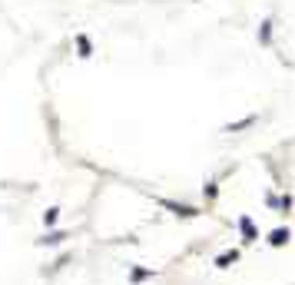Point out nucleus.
I'll return each mask as SVG.
<instances>
[{
  "mask_svg": "<svg viewBox=\"0 0 295 285\" xmlns=\"http://www.w3.org/2000/svg\"><path fill=\"white\" fill-rule=\"evenodd\" d=\"M159 203H163L166 209H173L176 215H186V219H193V215H199V209H193V206H179V203H170V199H159Z\"/></svg>",
  "mask_w": 295,
  "mask_h": 285,
  "instance_id": "nucleus-1",
  "label": "nucleus"
},
{
  "mask_svg": "<svg viewBox=\"0 0 295 285\" xmlns=\"http://www.w3.org/2000/svg\"><path fill=\"white\" fill-rule=\"evenodd\" d=\"M239 229H242L245 242H252V239H256V226H252V219H249V215H242V219H239Z\"/></svg>",
  "mask_w": 295,
  "mask_h": 285,
  "instance_id": "nucleus-2",
  "label": "nucleus"
},
{
  "mask_svg": "<svg viewBox=\"0 0 295 285\" xmlns=\"http://www.w3.org/2000/svg\"><path fill=\"white\" fill-rule=\"evenodd\" d=\"M289 239H292V232H289V229H276V232L269 235V242H272V246H285Z\"/></svg>",
  "mask_w": 295,
  "mask_h": 285,
  "instance_id": "nucleus-3",
  "label": "nucleus"
},
{
  "mask_svg": "<svg viewBox=\"0 0 295 285\" xmlns=\"http://www.w3.org/2000/svg\"><path fill=\"white\" fill-rule=\"evenodd\" d=\"M76 50H80V57H90V53H93V47H90V37H76Z\"/></svg>",
  "mask_w": 295,
  "mask_h": 285,
  "instance_id": "nucleus-4",
  "label": "nucleus"
},
{
  "mask_svg": "<svg viewBox=\"0 0 295 285\" xmlns=\"http://www.w3.org/2000/svg\"><path fill=\"white\" fill-rule=\"evenodd\" d=\"M146 279H153V269H133L130 272V282H146Z\"/></svg>",
  "mask_w": 295,
  "mask_h": 285,
  "instance_id": "nucleus-5",
  "label": "nucleus"
},
{
  "mask_svg": "<svg viewBox=\"0 0 295 285\" xmlns=\"http://www.w3.org/2000/svg\"><path fill=\"white\" fill-rule=\"evenodd\" d=\"M63 239H67V232H47V235H44L40 242H44V246H60Z\"/></svg>",
  "mask_w": 295,
  "mask_h": 285,
  "instance_id": "nucleus-6",
  "label": "nucleus"
},
{
  "mask_svg": "<svg viewBox=\"0 0 295 285\" xmlns=\"http://www.w3.org/2000/svg\"><path fill=\"white\" fill-rule=\"evenodd\" d=\"M236 259H239V252H236V249H233V252H222L219 259H216V266H219V269H226V266H233Z\"/></svg>",
  "mask_w": 295,
  "mask_h": 285,
  "instance_id": "nucleus-7",
  "label": "nucleus"
},
{
  "mask_svg": "<svg viewBox=\"0 0 295 285\" xmlns=\"http://www.w3.org/2000/svg\"><path fill=\"white\" fill-rule=\"evenodd\" d=\"M57 219H60V209H57V206H50V209L44 212V226H53Z\"/></svg>",
  "mask_w": 295,
  "mask_h": 285,
  "instance_id": "nucleus-8",
  "label": "nucleus"
},
{
  "mask_svg": "<svg viewBox=\"0 0 295 285\" xmlns=\"http://www.w3.org/2000/svg\"><path fill=\"white\" fill-rule=\"evenodd\" d=\"M269 37H272V24L265 20V24H262V43H269Z\"/></svg>",
  "mask_w": 295,
  "mask_h": 285,
  "instance_id": "nucleus-9",
  "label": "nucleus"
}]
</instances>
